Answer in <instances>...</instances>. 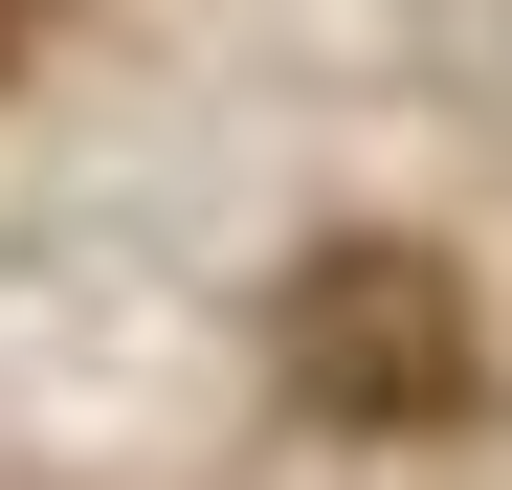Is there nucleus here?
Segmentation results:
<instances>
[{"label":"nucleus","instance_id":"nucleus-1","mask_svg":"<svg viewBox=\"0 0 512 490\" xmlns=\"http://www.w3.org/2000/svg\"><path fill=\"white\" fill-rule=\"evenodd\" d=\"M290 401L312 424H423V401H468V312H446V268H401V245H357V268H312L290 290Z\"/></svg>","mask_w":512,"mask_h":490},{"label":"nucleus","instance_id":"nucleus-2","mask_svg":"<svg viewBox=\"0 0 512 490\" xmlns=\"http://www.w3.org/2000/svg\"><path fill=\"white\" fill-rule=\"evenodd\" d=\"M23 23H45V0H0V67H23Z\"/></svg>","mask_w":512,"mask_h":490}]
</instances>
